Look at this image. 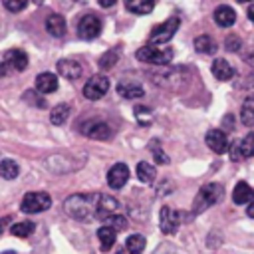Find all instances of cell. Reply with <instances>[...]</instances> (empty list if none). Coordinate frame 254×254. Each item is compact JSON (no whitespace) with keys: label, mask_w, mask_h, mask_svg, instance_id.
Masks as SVG:
<instances>
[{"label":"cell","mask_w":254,"mask_h":254,"mask_svg":"<svg viewBox=\"0 0 254 254\" xmlns=\"http://www.w3.org/2000/svg\"><path fill=\"white\" fill-rule=\"evenodd\" d=\"M79 131L85 135V137H91V139H99V141H105V139H111L113 137V129L107 121L103 119H87L79 125Z\"/></svg>","instance_id":"5b68a950"},{"label":"cell","mask_w":254,"mask_h":254,"mask_svg":"<svg viewBox=\"0 0 254 254\" xmlns=\"http://www.w3.org/2000/svg\"><path fill=\"white\" fill-rule=\"evenodd\" d=\"M105 224L111 226V228H115V230H123V228L127 226V220H125L123 214H113V216H109V218L105 220Z\"/></svg>","instance_id":"836d02e7"},{"label":"cell","mask_w":254,"mask_h":254,"mask_svg":"<svg viewBox=\"0 0 254 254\" xmlns=\"http://www.w3.org/2000/svg\"><path fill=\"white\" fill-rule=\"evenodd\" d=\"M117 58H119V52H117L115 48H111L109 52H105V54L99 58V67H101V69H111V67L115 65Z\"/></svg>","instance_id":"4dcf8cb0"},{"label":"cell","mask_w":254,"mask_h":254,"mask_svg":"<svg viewBox=\"0 0 254 254\" xmlns=\"http://www.w3.org/2000/svg\"><path fill=\"white\" fill-rule=\"evenodd\" d=\"M4 60L8 62L10 69H16V71H22L28 67V56L22 52V50H8L6 54H2Z\"/></svg>","instance_id":"2e32d148"},{"label":"cell","mask_w":254,"mask_h":254,"mask_svg":"<svg viewBox=\"0 0 254 254\" xmlns=\"http://www.w3.org/2000/svg\"><path fill=\"white\" fill-rule=\"evenodd\" d=\"M58 73L69 81H75L81 75V65L75 60H60L58 62Z\"/></svg>","instance_id":"5bb4252c"},{"label":"cell","mask_w":254,"mask_h":254,"mask_svg":"<svg viewBox=\"0 0 254 254\" xmlns=\"http://www.w3.org/2000/svg\"><path fill=\"white\" fill-rule=\"evenodd\" d=\"M222 196H224V189H222L220 183H206V185H202L200 190H198V194H196V198H194L192 212L198 214V212L206 210L208 206L216 204Z\"/></svg>","instance_id":"7a4b0ae2"},{"label":"cell","mask_w":254,"mask_h":254,"mask_svg":"<svg viewBox=\"0 0 254 254\" xmlns=\"http://www.w3.org/2000/svg\"><path fill=\"white\" fill-rule=\"evenodd\" d=\"M230 159H232V161H240V159H242L240 153H238V145H236V141L230 145Z\"/></svg>","instance_id":"f35d334b"},{"label":"cell","mask_w":254,"mask_h":254,"mask_svg":"<svg viewBox=\"0 0 254 254\" xmlns=\"http://www.w3.org/2000/svg\"><path fill=\"white\" fill-rule=\"evenodd\" d=\"M34 230H36V224H34V222H30V220L16 222V224L10 228V232H12L14 236H18V238H26V236H30Z\"/></svg>","instance_id":"f546056e"},{"label":"cell","mask_w":254,"mask_h":254,"mask_svg":"<svg viewBox=\"0 0 254 254\" xmlns=\"http://www.w3.org/2000/svg\"><path fill=\"white\" fill-rule=\"evenodd\" d=\"M125 8L133 14H149L155 8V0H123Z\"/></svg>","instance_id":"7402d4cb"},{"label":"cell","mask_w":254,"mask_h":254,"mask_svg":"<svg viewBox=\"0 0 254 254\" xmlns=\"http://www.w3.org/2000/svg\"><path fill=\"white\" fill-rule=\"evenodd\" d=\"M236 2H240V4H246V2H252V0H236Z\"/></svg>","instance_id":"f6af8a7d"},{"label":"cell","mask_w":254,"mask_h":254,"mask_svg":"<svg viewBox=\"0 0 254 254\" xmlns=\"http://www.w3.org/2000/svg\"><path fill=\"white\" fill-rule=\"evenodd\" d=\"M107 89H109V79L105 75H93L83 85V95H85V99L97 101L107 93Z\"/></svg>","instance_id":"52a82bcc"},{"label":"cell","mask_w":254,"mask_h":254,"mask_svg":"<svg viewBox=\"0 0 254 254\" xmlns=\"http://www.w3.org/2000/svg\"><path fill=\"white\" fill-rule=\"evenodd\" d=\"M113 214H121V212H119V202H117V198H113V196H109V194H99L95 216H99L101 220H107V218L113 216Z\"/></svg>","instance_id":"8fae6325"},{"label":"cell","mask_w":254,"mask_h":254,"mask_svg":"<svg viewBox=\"0 0 254 254\" xmlns=\"http://www.w3.org/2000/svg\"><path fill=\"white\" fill-rule=\"evenodd\" d=\"M69 111H71V107H69L67 103H60V105H56V107L52 109V113H50V121H52L54 125H64L65 119L69 117Z\"/></svg>","instance_id":"cb8c5ba5"},{"label":"cell","mask_w":254,"mask_h":254,"mask_svg":"<svg viewBox=\"0 0 254 254\" xmlns=\"http://www.w3.org/2000/svg\"><path fill=\"white\" fill-rule=\"evenodd\" d=\"M236 145H238V153L242 159L254 157V131L248 133L246 137H242L240 141H236Z\"/></svg>","instance_id":"484cf974"},{"label":"cell","mask_w":254,"mask_h":254,"mask_svg":"<svg viewBox=\"0 0 254 254\" xmlns=\"http://www.w3.org/2000/svg\"><path fill=\"white\" fill-rule=\"evenodd\" d=\"M181 220H183L181 212L173 210L171 206H163V208H161V214H159V226H161V232H165V234H175V232L179 230Z\"/></svg>","instance_id":"9c48e42d"},{"label":"cell","mask_w":254,"mask_h":254,"mask_svg":"<svg viewBox=\"0 0 254 254\" xmlns=\"http://www.w3.org/2000/svg\"><path fill=\"white\" fill-rule=\"evenodd\" d=\"M129 179V169L125 163H115L109 171H107V185L111 189H121Z\"/></svg>","instance_id":"7c38bea8"},{"label":"cell","mask_w":254,"mask_h":254,"mask_svg":"<svg viewBox=\"0 0 254 254\" xmlns=\"http://www.w3.org/2000/svg\"><path fill=\"white\" fill-rule=\"evenodd\" d=\"M135 58L145 64L153 65H169L173 60V50L171 48H157V46H143L137 50Z\"/></svg>","instance_id":"3957f363"},{"label":"cell","mask_w":254,"mask_h":254,"mask_svg":"<svg viewBox=\"0 0 254 254\" xmlns=\"http://www.w3.org/2000/svg\"><path fill=\"white\" fill-rule=\"evenodd\" d=\"M52 206V198L48 192H28L24 194L20 208L28 214H36V212H44Z\"/></svg>","instance_id":"8992f818"},{"label":"cell","mask_w":254,"mask_h":254,"mask_svg":"<svg viewBox=\"0 0 254 254\" xmlns=\"http://www.w3.org/2000/svg\"><path fill=\"white\" fill-rule=\"evenodd\" d=\"M125 246H127V250H129L131 254H139V252H143V248L147 246V240H145L143 234H131V236L125 240Z\"/></svg>","instance_id":"83f0119b"},{"label":"cell","mask_w":254,"mask_h":254,"mask_svg":"<svg viewBox=\"0 0 254 254\" xmlns=\"http://www.w3.org/2000/svg\"><path fill=\"white\" fill-rule=\"evenodd\" d=\"M232 200H234L236 204H250V202L254 200V189H252L248 183L240 181V183L234 187V190H232Z\"/></svg>","instance_id":"9a60e30c"},{"label":"cell","mask_w":254,"mask_h":254,"mask_svg":"<svg viewBox=\"0 0 254 254\" xmlns=\"http://www.w3.org/2000/svg\"><path fill=\"white\" fill-rule=\"evenodd\" d=\"M97 198L99 194H71L65 198L64 202V210L67 216L81 220V222H89L95 218V210H97Z\"/></svg>","instance_id":"6da1fadb"},{"label":"cell","mask_w":254,"mask_h":254,"mask_svg":"<svg viewBox=\"0 0 254 254\" xmlns=\"http://www.w3.org/2000/svg\"><path fill=\"white\" fill-rule=\"evenodd\" d=\"M28 2H30V0H2L4 8L10 10V12H20V10H24V8L28 6Z\"/></svg>","instance_id":"e575fe53"},{"label":"cell","mask_w":254,"mask_h":254,"mask_svg":"<svg viewBox=\"0 0 254 254\" xmlns=\"http://www.w3.org/2000/svg\"><path fill=\"white\" fill-rule=\"evenodd\" d=\"M214 22L220 26V28H230L234 22H236V12L230 8V6H218L214 10Z\"/></svg>","instance_id":"ffe728a7"},{"label":"cell","mask_w":254,"mask_h":254,"mask_svg":"<svg viewBox=\"0 0 254 254\" xmlns=\"http://www.w3.org/2000/svg\"><path fill=\"white\" fill-rule=\"evenodd\" d=\"M34 2H36V4H38V6H40V4H42V2H44V0H34Z\"/></svg>","instance_id":"bcb514c9"},{"label":"cell","mask_w":254,"mask_h":254,"mask_svg":"<svg viewBox=\"0 0 254 254\" xmlns=\"http://www.w3.org/2000/svg\"><path fill=\"white\" fill-rule=\"evenodd\" d=\"M204 141H206L208 149L214 151L216 155H222V153L228 151V137H226V133H224L222 129H210V131L206 133Z\"/></svg>","instance_id":"30bf717a"},{"label":"cell","mask_w":254,"mask_h":254,"mask_svg":"<svg viewBox=\"0 0 254 254\" xmlns=\"http://www.w3.org/2000/svg\"><path fill=\"white\" fill-rule=\"evenodd\" d=\"M246 214H248L250 218H254V200H252V202L246 206Z\"/></svg>","instance_id":"b9f144b4"},{"label":"cell","mask_w":254,"mask_h":254,"mask_svg":"<svg viewBox=\"0 0 254 254\" xmlns=\"http://www.w3.org/2000/svg\"><path fill=\"white\" fill-rule=\"evenodd\" d=\"M2 254H16L14 250H6V252H2Z\"/></svg>","instance_id":"ee69618b"},{"label":"cell","mask_w":254,"mask_h":254,"mask_svg":"<svg viewBox=\"0 0 254 254\" xmlns=\"http://www.w3.org/2000/svg\"><path fill=\"white\" fill-rule=\"evenodd\" d=\"M117 93H119L121 97H125V99H139V97L145 95L141 83H137V81H133V79H123V81H119V83H117Z\"/></svg>","instance_id":"4fadbf2b"},{"label":"cell","mask_w":254,"mask_h":254,"mask_svg":"<svg viewBox=\"0 0 254 254\" xmlns=\"http://www.w3.org/2000/svg\"><path fill=\"white\" fill-rule=\"evenodd\" d=\"M77 32H79V38L83 40H93L99 36L101 32V20L95 16V14H85L81 16V20L77 22Z\"/></svg>","instance_id":"ba28073f"},{"label":"cell","mask_w":254,"mask_h":254,"mask_svg":"<svg viewBox=\"0 0 254 254\" xmlns=\"http://www.w3.org/2000/svg\"><path fill=\"white\" fill-rule=\"evenodd\" d=\"M194 50L198 54H214L216 52V42L208 34H202V36L194 38Z\"/></svg>","instance_id":"603a6c76"},{"label":"cell","mask_w":254,"mask_h":254,"mask_svg":"<svg viewBox=\"0 0 254 254\" xmlns=\"http://www.w3.org/2000/svg\"><path fill=\"white\" fill-rule=\"evenodd\" d=\"M135 119H137L141 125H147V123H151V119H153V111H151L149 107H145V105H139V107H135Z\"/></svg>","instance_id":"1f68e13d"},{"label":"cell","mask_w":254,"mask_h":254,"mask_svg":"<svg viewBox=\"0 0 254 254\" xmlns=\"http://www.w3.org/2000/svg\"><path fill=\"white\" fill-rule=\"evenodd\" d=\"M240 121L246 127H254V99H246L240 109Z\"/></svg>","instance_id":"f1b7e54d"},{"label":"cell","mask_w":254,"mask_h":254,"mask_svg":"<svg viewBox=\"0 0 254 254\" xmlns=\"http://www.w3.org/2000/svg\"><path fill=\"white\" fill-rule=\"evenodd\" d=\"M97 238L101 242V250H109L113 244H115V238H117V230L103 224L99 230H97Z\"/></svg>","instance_id":"44dd1931"},{"label":"cell","mask_w":254,"mask_h":254,"mask_svg":"<svg viewBox=\"0 0 254 254\" xmlns=\"http://www.w3.org/2000/svg\"><path fill=\"white\" fill-rule=\"evenodd\" d=\"M224 46H226V50H228V52H238V50L242 48V40H240L238 36L230 34V36H226V40H224Z\"/></svg>","instance_id":"d590c367"},{"label":"cell","mask_w":254,"mask_h":254,"mask_svg":"<svg viewBox=\"0 0 254 254\" xmlns=\"http://www.w3.org/2000/svg\"><path fill=\"white\" fill-rule=\"evenodd\" d=\"M46 30L54 38H62L65 34V18L62 14H50L46 18Z\"/></svg>","instance_id":"ac0fdd59"},{"label":"cell","mask_w":254,"mask_h":254,"mask_svg":"<svg viewBox=\"0 0 254 254\" xmlns=\"http://www.w3.org/2000/svg\"><path fill=\"white\" fill-rule=\"evenodd\" d=\"M18 175H20V167H18L16 161H12V159H4V161L0 163V177H2V179L12 181V179H16Z\"/></svg>","instance_id":"d4e9b609"},{"label":"cell","mask_w":254,"mask_h":254,"mask_svg":"<svg viewBox=\"0 0 254 254\" xmlns=\"http://www.w3.org/2000/svg\"><path fill=\"white\" fill-rule=\"evenodd\" d=\"M179 26H181V18H179V16H171V18H167L165 22L157 24V26L151 30V44H153V46H157V44H167V42L175 36V32L179 30Z\"/></svg>","instance_id":"277c9868"},{"label":"cell","mask_w":254,"mask_h":254,"mask_svg":"<svg viewBox=\"0 0 254 254\" xmlns=\"http://www.w3.org/2000/svg\"><path fill=\"white\" fill-rule=\"evenodd\" d=\"M24 99H26V101H32V103H34V105H40V107H44V105H46V101H44V99H42V97H40V99H38V97H36V93H34V91H26V93H24Z\"/></svg>","instance_id":"74e56055"},{"label":"cell","mask_w":254,"mask_h":254,"mask_svg":"<svg viewBox=\"0 0 254 254\" xmlns=\"http://www.w3.org/2000/svg\"><path fill=\"white\" fill-rule=\"evenodd\" d=\"M210 69H212V75H214L216 79H220V81H230V79L234 77V67H232L226 60H222V58L214 60Z\"/></svg>","instance_id":"e0dca14e"},{"label":"cell","mask_w":254,"mask_h":254,"mask_svg":"<svg viewBox=\"0 0 254 254\" xmlns=\"http://www.w3.org/2000/svg\"><path fill=\"white\" fill-rule=\"evenodd\" d=\"M242 89H244V95H246V99H254V73H250V75L244 79V83H242Z\"/></svg>","instance_id":"8d00e7d4"},{"label":"cell","mask_w":254,"mask_h":254,"mask_svg":"<svg viewBox=\"0 0 254 254\" xmlns=\"http://www.w3.org/2000/svg\"><path fill=\"white\" fill-rule=\"evenodd\" d=\"M248 18H250V22L254 24V4L248 6Z\"/></svg>","instance_id":"7bdbcfd3"},{"label":"cell","mask_w":254,"mask_h":254,"mask_svg":"<svg viewBox=\"0 0 254 254\" xmlns=\"http://www.w3.org/2000/svg\"><path fill=\"white\" fill-rule=\"evenodd\" d=\"M155 177H157V171H155V167H153L151 163L141 161V163L137 165V179H139L141 183H153Z\"/></svg>","instance_id":"4316f807"},{"label":"cell","mask_w":254,"mask_h":254,"mask_svg":"<svg viewBox=\"0 0 254 254\" xmlns=\"http://www.w3.org/2000/svg\"><path fill=\"white\" fill-rule=\"evenodd\" d=\"M151 153H153V157H155V161H157L159 165H165V163H169V157L163 153V149H161L159 141H153V143H151Z\"/></svg>","instance_id":"d6a6232c"},{"label":"cell","mask_w":254,"mask_h":254,"mask_svg":"<svg viewBox=\"0 0 254 254\" xmlns=\"http://www.w3.org/2000/svg\"><path fill=\"white\" fill-rule=\"evenodd\" d=\"M36 89L40 93H52L58 89V77L52 71H44L36 77Z\"/></svg>","instance_id":"d6986e66"},{"label":"cell","mask_w":254,"mask_h":254,"mask_svg":"<svg viewBox=\"0 0 254 254\" xmlns=\"http://www.w3.org/2000/svg\"><path fill=\"white\" fill-rule=\"evenodd\" d=\"M97 2H99V6H103V8H111L117 0H97Z\"/></svg>","instance_id":"60d3db41"},{"label":"cell","mask_w":254,"mask_h":254,"mask_svg":"<svg viewBox=\"0 0 254 254\" xmlns=\"http://www.w3.org/2000/svg\"><path fill=\"white\" fill-rule=\"evenodd\" d=\"M10 71V65H8V62L4 60V56H0V75H6Z\"/></svg>","instance_id":"ab89813d"}]
</instances>
